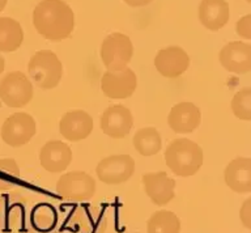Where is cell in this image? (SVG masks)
<instances>
[{
	"label": "cell",
	"instance_id": "obj_6",
	"mask_svg": "<svg viewBox=\"0 0 251 233\" xmlns=\"http://www.w3.org/2000/svg\"><path fill=\"white\" fill-rule=\"evenodd\" d=\"M56 191L68 201H86L96 194V181L85 172H70L59 178Z\"/></svg>",
	"mask_w": 251,
	"mask_h": 233
},
{
	"label": "cell",
	"instance_id": "obj_28",
	"mask_svg": "<svg viewBox=\"0 0 251 233\" xmlns=\"http://www.w3.org/2000/svg\"><path fill=\"white\" fill-rule=\"evenodd\" d=\"M4 67H5V60H4L3 56L0 55V75H1V74H3Z\"/></svg>",
	"mask_w": 251,
	"mask_h": 233
},
{
	"label": "cell",
	"instance_id": "obj_8",
	"mask_svg": "<svg viewBox=\"0 0 251 233\" xmlns=\"http://www.w3.org/2000/svg\"><path fill=\"white\" fill-rule=\"evenodd\" d=\"M97 177L107 185L127 182L135 172V160L129 155H114L102 158L97 165Z\"/></svg>",
	"mask_w": 251,
	"mask_h": 233
},
{
	"label": "cell",
	"instance_id": "obj_2",
	"mask_svg": "<svg viewBox=\"0 0 251 233\" xmlns=\"http://www.w3.org/2000/svg\"><path fill=\"white\" fill-rule=\"evenodd\" d=\"M165 161L174 174L190 177L198 173L203 165V150L192 140L176 139L165 151Z\"/></svg>",
	"mask_w": 251,
	"mask_h": 233
},
{
	"label": "cell",
	"instance_id": "obj_25",
	"mask_svg": "<svg viewBox=\"0 0 251 233\" xmlns=\"http://www.w3.org/2000/svg\"><path fill=\"white\" fill-rule=\"evenodd\" d=\"M237 34L242 37V38L250 40L251 38V16L250 15H247V16L242 17L241 20H238V23H237Z\"/></svg>",
	"mask_w": 251,
	"mask_h": 233
},
{
	"label": "cell",
	"instance_id": "obj_29",
	"mask_svg": "<svg viewBox=\"0 0 251 233\" xmlns=\"http://www.w3.org/2000/svg\"><path fill=\"white\" fill-rule=\"evenodd\" d=\"M27 233H58V232H55L54 229H52V231H49V232H39V231H37V229H30V231H29V232Z\"/></svg>",
	"mask_w": 251,
	"mask_h": 233
},
{
	"label": "cell",
	"instance_id": "obj_13",
	"mask_svg": "<svg viewBox=\"0 0 251 233\" xmlns=\"http://www.w3.org/2000/svg\"><path fill=\"white\" fill-rule=\"evenodd\" d=\"M93 130V118L84 110H72L63 115L59 122V131L70 142H78L88 138Z\"/></svg>",
	"mask_w": 251,
	"mask_h": 233
},
{
	"label": "cell",
	"instance_id": "obj_7",
	"mask_svg": "<svg viewBox=\"0 0 251 233\" xmlns=\"http://www.w3.org/2000/svg\"><path fill=\"white\" fill-rule=\"evenodd\" d=\"M34 118L27 113H15L8 117L1 127V139L11 147H21L31 140L35 135Z\"/></svg>",
	"mask_w": 251,
	"mask_h": 233
},
{
	"label": "cell",
	"instance_id": "obj_19",
	"mask_svg": "<svg viewBox=\"0 0 251 233\" xmlns=\"http://www.w3.org/2000/svg\"><path fill=\"white\" fill-rule=\"evenodd\" d=\"M24 41V32L19 21L11 17H0V52H15Z\"/></svg>",
	"mask_w": 251,
	"mask_h": 233
},
{
	"label": "cell",
	"instance_id": "obj_30",
	"mask_svg": "<svg viewBox=\"0 0 251 233\" xmlns=\"http://www.w3.org/2000/svg\"><path fill=\"white\" fill-rule=\"evenodd\" d=\"M5 4H7V0H0V12L3 11L4 7H5Z\"/></svg>",
	"mask_w": 251,
	"mask_h": 233
},
{
	"label": "cell",
	"instance_id": "obj_22",
	"mask_svg": "<svg viewBox=\"0 0 251 233\" xmlns=\"http://www.w3.org/2000/svg\"><path fill=\"white\" fill-rule=\"evenodd\" d=\"M31 224L39 232L52 231L58 221V215L52 206L47 203L37 205L31 211Z\"/></svg>",
	"mask_w": 251,
	"mask_h": 233
},
{
	"label": "cell",
	"instance_id": "obj_17",
	"mask_svg": "<svg viewBox=\"0 0 251 233\" xmlns=\"http://www.w3.org/2000/svg\"><path fill=\"white\" fill-rule=\"evenodd\" d=\"M227 187L238 194L251 193V160L237 157L227 164L224 172Z\"/></svg>",
	"mask_w": 251,
	"mask_h": 233
},
{
	"label": "cell",
	"instance_id": "obj_24",
	"mask_svg": "<svg viewBox=\"0 0 251 233\" xmlns=\"http://www.w3.org/2000/svg\"><path fill=\"white\" fill-rule=\"evenodd\" d=\"M231 110L238 119L251 121V89L243 88L231 100Z\"/></svg>",
	"mask_w": 251,
	"mask_h": 233
},
{
	"label": "cell",
	"instance_id": "obj_27",
	"mask_svg": "<svg viewBox=\"0 0 251 233\" xmlns=\"http://www.w3.org/2000/svg\"><path fill=\"white\" fill-rule=\"evenodd\" d=\"M126 4L131 5V7H143V5L149 4L153 0H123Z\"/></svg>",
	"mask_w": 251,
	"mask_h": 233
},
{
	"label": "cell",
	"instance_id": "obj_11",
	"mask_svg": "<svg viewBox=\"0 0 251 233\" xmlns=\"http://www.w3.org/2000/svg\"><path fill=\"white\" fill-rule=\"evenodd\" d=\"M101 130L110 138L122 139L129 134L132 129L133 118L128 107L123 105L110 106L101 117Z\"/></svg>",
	"mask_w": 251,
	"mask_h": 233
},
{
	"label": "cell",
	"instance_id": "obj_23",
	"mask_svg": "<svg viewBox=\"0 0 251 233\" xmlns=\"http://www.w3.org/2000/svg\"><path fill=\"white\" fill-rule=\"evenodd\" d=\"M20 178V168L13 158H0V193L15 187Z\"/></svg>",
	"mask_w": 251,
	"mask_h": 233
},
{
	"label": "cell",
	"instance_id": "obj_18",
	"mask_svg": "<svg viewBox=\"0 0 251 233\" xmlns=\"http://www.w3.org/2000/svg\"><path fill=\"white\" fill-rule=\"evenodd\" d=\"M200 23L209 30H220L229 21V4L226 0H201L199 5Z\"/></svg>",
	"mask_w": 251,
	"mask_h": 233
},
{
	"label": "cell",
	"instance_id": "obj_31",
	"mask_svg": "<svg viewBox=\"0 0 251 233\" xmlns=\"http://www.w3.org/2000/svg\"><path fill=\"white\" fill-rule=\"evenodd\" d=\"M247 1H251V0H247Z\"/></svg>",
	"mask_w": 251,
	"mask_h": 233
},
{
	"label": "cell",
	"instance_id": "obj_16",
	"mask_svg": "<svg viewBox=\"0 0 251 233\" xmlns=\"http://www.w3.org/2000/svg\"><path fill=\"white\" fill-rule=\"evenodd\" d=\"M39 161L45 170L50 173H60L68 168L72 161L70 146L60 140L46 143L39 152Z\"/></svg>",
	"mask_w": 251,
	"mask_h": 233
},
{
	"label": "cell",
	"instance_id": "obj_21",
	"mask_svg": "<svg viewBox=\"0 0 251 233\" xmlns=\"http://www.w3.org/2000/svg\"><path fill=\"white\" fill-rule=\"evenodd\" d=\"M148 233H180V221L172 211H157L149 217Z\"/></svg>",
	"mask_w": 251,
	"mask_h": 233
},
{
	"label": "cell",
	"instance_id": "obj_14",
	"mask_svg": "<svg viewBox=\"0 0 251 233\" xmlns=\"http://www.w3.org/2000/svg\"><path fill=\"white\" fill-rule=\"evenodd\" d=\"M143 185L147 195L157 206L168 205L174 198L176 181L168 176L166 172L148 173L143 176Z\"/></svg>",
	"mask_w": 251,
	"mask_h": 233
},
{
	"label": "cell",
	"instance_id": "obj_26",
	"mask_svg": "<svg viewBox=\"0 0 251 233\" xmlns=\"http://www.w3.org/2000/svg\"><path fill=\"white\" fill-rule=\"evenodd\" d=\"M239 217H241V221L242 224L246 227L247 229H251V199H246L245 203L241 207V211H239Z\"/></svg>",
	"mask_w": 251,
	"mask_h": 233
},
{
	"label": "cell",
	"instance_id": "obj_32",
	"mask_svg": "<svg viewBox=\"0 0 251 233\" xmlns=\"http://www.w3.org/2000/svg\"><path fill=\"white\" fill-rule=\"evenodd\" d=\"M132 233H136V232H132Z\"/></svg>",
	"mask_w": 251,
	"mask_h": 233
},
{
	"label": "cell",
	"instance_id": "obj_9",
	"mask_svg": "<svg viewBox=\"0 0 251 233\" xmlns=\"http://www.w3.org/2000/svg\"><path fill=\"white\" fill-rule=\"evenodd\" d=\"M137 78L131 68L123 71H106L101 79V89L109 99L125 100L133 95Z\"/></svg>",
	"mask_w": 251,
	"mask_h": 233
},
{
	"label": "cell",
	"instance_id": "obj_3",
	"mask_svg": "<svg viewBox=\"0 0 251 233\" xmlns=\"http://www.w3.org/2000/svg\"><path fill=\"white\" fill-rule=\"evenodd\" d=\"M27 72L41 89H52L62 79L63 67L55 52L41 50L31 56Z\"/></svg>",
	"mask_w": 251,
	"mask_h": 233
},
{
	"label": "cell",
	"instance_id": "obj_10",
	"mask_svg": "<svg viewBox=\"0 0 251 233\" xmlns=\"http://www.w3.org/2000/svg\"><path fill=\"white\" fill-rule=\"evenodd\" d=\"M190 66L188 54L182 48L170 46L157 52L154 58V67L161 75L169 79H176L183 72L187 71Z\"/></svg>",
	"mask_w": 251,
	"mask_h": 233
},
{
	"label": "cell",
	"instance_id": "obj_20",
	"mask_svg": "<svg viewBox=\"0 0 251 233\" xmlns=\"http://www.w3.org/2000/svg\"><path fill=\"white\" fill-rule=\"evenodd\" d=\"M133 147L143 156H153L158 154L162 147L160 132L154 127H143L136 131L132 139Z\"/></svg>",
	"mask_w": 251,
	"mask_h": 233
},
{
	"label": "cell",
	"instance_id": "obj_1",
	"mask_svg": "<svg viewBox=\"0 0 251 233\" xmlns=\"http://www.w3.org/2000/svg\"><path fill=\"white\" fill-rule=\"evenodd\" d=\"M33 24L47 40H66L74 32V11L63 0H42L34 8Z\"/></svg>",
	"mask_w": 251,
	"mask_h": 233
},
{
	"label": "cell",
	"instance_id": "obj_15",
	"mask_svg": "<svg viewBox=\"0 0 251 233\" xmlns=\"http://www.w3.org/2000/svg\"><path fill=\"white\" fill-rule=\"evenodd\" d=\"M169 126L176 134H190L201 122L200 109L192 103H179L174 105L168 118Z\"/></svg>",
	"mask_w": 251,
	"mask_h": 233
},
{
	"label": "cell",
	"instance_id": "obj_4",
	"mask_svg": "<svg viewBox=\"0 0 251 233\" xmlns=\"http://www.w3.org/2000/svg\"><path fill=\"white\" fill-rule=\"evenodd\" d=\"M132 42L123 33H111L101 46L102 62L107 71H123L132 58Z\"/></svg>",
	"mask_w": 251,
	"mask_h": 233
},
{
	"label": "cell",
	"instance_id": "obj_5",
	"mask_svg": "<svg viewBox=\"0 0 251 233\" xmlns=\"http://www.w3.org/2000/svg\"><path fill=\"white\" fill-rule=\"evenodd\" d=\"M33 99V85L23 72L13 71L0 81V100L9 107H23Z\"/></svg>",
	"mask_w": 251,
	"mask_h": 233
},
{
	"label": "cell",
	"instance_id": "obj_12",
	"mask_svg": "<svg viewBox=\"0 0 251 233\" xmlns=\"http://www.w3.org/2000/svg\"><path fill=\"white\" fill-rule=\"evenodd\" d=\"M220 63L233 74H247L251 71V46L239 41L225 45L219 55Z\"/></svg>",
	"mask_w": 251,
	"mask_h": 233
}]
</instances>
